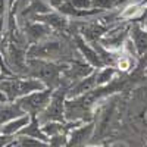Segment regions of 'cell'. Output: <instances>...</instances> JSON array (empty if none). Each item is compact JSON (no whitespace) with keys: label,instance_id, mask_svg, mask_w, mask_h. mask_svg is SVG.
<instances>
[{"label":"cell","instance_id":"18","mask_svg":"<svg viewBox=\"0 0 147 147\" xmlns=\"http://www.w3.org/2000/svg\"><path fill=\"white\" fill-rule=\"evenodd\" d=\"M9 15V2L7 0H0V16Z\"/></svg>","mask_w":147,"mask_h":147},{"label":"cell","instance_id":"1","mask_svg":"<svg viewBox=\"0 0 147 147\" xmlns=\"http://www.w3.org/2000/svg\"><path fill=\"white\" fill-rule=\"evenodd\" d=\"M68 62H52V60L38 59V57H27V71L25 77L40 80L46 87L57 88L60 87L62 74L66 69Z\"/></svg>","mask_w":147,"mask_h":147},{"label":"cell","instance_id":"10","mask_svg":"<svg viewBox=\"0 0 147 147\" xmlns=\"http://www.w3.org/2000/svg\"><path fill=\"white\" fill-rule=\"evenodd\" d=\"M129 40L137 50L138 60L147 57V30L140 22H134L129 27Z\"/></svg>","mask_w":147,"mask_h":147},{"label":"cell","instance_id":"7","mask_svg":"<svg viewBox=\"0 0 147 147\" xmlns=\"http://www.w3.org/2000/svg\"><path fill=\"white\" fill-rule=\"evenodd\" d=\"M74 41H75V47H77V50H78V53H80V56H81V59L84 60V62H87L88 65H91L96 69L106 66L103 63L99 52H97V49L93 44L85 41L80 34L74 37Z\"/></svg>","mask_w":147,"mask_h":147},{"label":"cell","instance_id":"26","mask_svg":"<svg viewBox=\"0 0 147 147\" xmlns=\"http://www.w3.org/2000/svg\"><path fill=\"white\" fill-rule=\"evenodd\" d=\"M0 137H2V134H0Z\"/></svg>","mask_w":147,"mask_h":147},{"label":"cell","instance_id":"17","mask_svg":"<svg viewBox=\"0 0 147 147\" xmlns=\"http://www.w3.org/2000/svg\"><path fill=\"white\" fill-rule=\"evenodd\" d=\"M69 3H71L74 7H75V9H80V10L93 9L91 0H69Z\"/></svg>","mask_w":147,"mask_h":147},{"label":"cell","instance_id":"19","mask_svg":"<svg viewBox=\"0 0 147 147\" xmlns=\"http://www.w3.org/2000/svg\"><path fill=\"white\" fill-rule=\"evenodd\" d=\"M129 2H132V0H116V3H118V7L124 6V5H127V3H129Z\"/></svg>","mask_w":147,"mask_h":147},{"label":"cell","instance_id":"2","mask_svg":"<svg viewBox=\"0 0 147 147\" xmlns=\"http://www.w3.org/2000/svg\"><path fill=\"white\" fill-rule=\"evenodd\" d=\"M69 55H72L69 46L63 40L55 37V34L40 43L30 44L27 50V57H38L52 62H68L66 56Z\"/></svg>","mask_w":147,"mask_h":147},{"label":"cell","instance_id":"6","mask_svg":"<svg viewBox=\"0 0 147 147\" xmlns=\"http://www.w3.org/2000/svg\"><path fill=\"white\" fill-rule=\"evenodd\" d=\"M129 27L131 24L125 22V24H121L118 22L116 25L110 27L102 37L100 40L97 41L103 49H106V50L109 52H121L122 47H124L125 41L128 40L129 37Z\"/></svg>","mask_w":147,"mask_h":147},{"label":"cell","instance_id":"21","mask_svg":"<svg viewBox=\"0 0 147 147\" xmlns=\"http://www.w3.org/2000/svg\"><path fill=\"white\" fill-rule=\"evenodd\" d=\"M144 122L147 124V109H146V112H144Z\"/></svg>","mask_w":147,"mask_h":147},{"label":"cell","instance_id":"14","mask_svg":"<svg viewBox=\"0 0 147 147\" xmlns=\"http://www.w3.org/2000/svg\"><path fill=\"white\" fill-rule=\"evenodd\" d=\"M118 74V69L115 66H103L97 69V87H105L106 84L112 82Z\"/></svg>","mask_w":147,"mask_h":147},{"label":"cell","instance_id":"25","mask_svg":"<svg viewBox=\"0 0 147 147\" xmlns=\"http://www.w3.org/2000/svg\"><path fill=\"white\" fill-rule=\"evenodd\" d=\"M99 147H109V146H99Z\"/></svg>","mask_w":147,"mask_h":147},{"label":"cell","instance_id":"20","mask_svg":"<svg viewBox=\"0 0 147 147\" xmlns=\"http://www.w3.org/2000/svg\"><path fill=\"white\" fill-rule=\"evenodd\" d=\"M3 102H7V99H6V96L0 91V103H3Z\"/></svg>","mask_w":147,"mask_h":147},{"label":"cell","instance_id":"16","mask_svg":"<svg viewBox=\"0 0 147 147\" xmlns=\"http://www.w3.org/2000/svg\"><path fill=\"white\" fill-rule=\"evenodd\" d=\"M93 9H99L102 12H109V10H115L118 7L116 0H91Z\"/></svg>","mask_w":147,"mask_h":147},{"label":"cell","instance_id":"24","mask_svg":"<svg viewBox=\"0 0 147 147\" xmlns=\"http://www.w3.org/2000/svg\"><path fill=\"white\" fill-rule=\"evenodd\" d=\"M10 147H16V146H15V143H13V141H12V144H10Z\"/></svg>","mask_w":147,"mask_h":147},{"label":"cell","instance_id":"15","mask_svg":"<svg viewBox=\"0 0 147 147\" xmlns=\"http://www.w3.org/2000/svg\"><path fill=\"white\" fill-rule=\"evenodd\" d=\"M13 143L16 147H50L49 141H43V140H37V138H31V137H15Z\"/></svg>","mask_w":147,"mask_h":147},{"label":"cell","instance_id":"22","mask_svg":"<svg viewBox=\"0 0 147 147\" xmlns=\"http://www.w3.org/2000/svg\"><path fill=\"white\" fill-rule=\"evenodd\" d=\"M5 75H3V71H2V68H0V80H2Z\"/></svg>","mask_w":147,"mask_h":147},{"label":"cell","instance_id":"5","mask_svg":"<svg viewBox=\"0 0 147 147\" xmlns=\"http://www.w3.org/2000/svg\"><path fill=\"white\" fill-rule=\"evenodd\" d=\"M52 94H53V88L46 87L43 90L32 91L27 96H22L15 102L27 115L37 116L46 109V106L49 105V102L52 99Z\"/></svg>","mask_w":147,"mask_h":147},{"label":"cell","instance_id":"23","mask_svg":"<svg viewBox=\"0 0 147 147\" xmlns=\"http://www.w3.org/2000/svg\"><path fill=\"white\" fill-rule=\"evenodd\" d=\"M13 138H15V137H13ZM12 141H13V140H12ZM12 141H10V143H7V144H6L5 147H10V144H12Z\"/></svg>","mask_w":147,"mask_h":147},{"label":"cell","instance_id":"11","mask_svg":"<svg viewBox=\"0 0 147 147\" xmlns=\"http://www.w3.org/2000/svg\"><path fill=\"white\" fill-rule=\"evenodd\" d=\"M31 137V138H37V140H43V141H49V137L46 136V134L43 132L41 129V124L37 116H31L30 122L24 127L15 137Z\"/></svg>","mask_w":147,"mask_h":147},{"label":"cell","instance_id":"4","mask_svg":"<svg viewBox=\"0 0 147 147\" xmlns=\"http://www.w3.org/2000/svg\"><path fill=\"white\" fill-rule=\"evenodd\" d=\"M65 102H66V88L57 87L53 90L52 99L40 115H37L40 124L46 122H65Z\"/></svg>","mask_w":147,"mask_h":147},{"label":"cell","instance_id":"12","mask_svg":"<svg viewBox=\"0 0 147 147\" xmlns=\"http://www.w3.org/2000/svg\"><path fill=\"white\" fill-rule=\"evenodd\" d=\"M25 115V112L18 106L16 102H3L0 103V128L9 121L15 119L18 116Z\"/></svg>","mask_w":147,"mask_h":147},{"label":"cell","instance_id":"9","mask_svg":"<svg viewBox=\"0 0 147 147\" xmlns=\"http://www.w3.org/2000/svg\"><path fill=\"white\" fill-rule=\"evenodd\" d=\"M96 87H97V69H94L90 75L81 78L77 82H74L66 90V97L68 99H72V97H80V96H84V94H90L91 91H94Z\"/></svg>","mask_w":147,"mask_h":147},{"label":"cell","instance_id":"3","mask_svg":"<svg viewBox=\"0 0 147 147\" xmlns=\"http://www.w3.org/2000/svg\"><path fill=\"white\" fill-rule=\"evenodd\" d=\"M43 88H46V85L40 80L31 77L10 75L0 80V91L6 96L7 102H15L22 96H27L32 91H38Z\"/></svg>","mask_w":147,"mask_h":147},{"label":"cell","instance_id":"13","mask_svg":"<svg viewBox=\"0 0 147 147\" xmlns=\"http://www.w3.org/2000/svg\"><path fill=\"white\" fill-rule=\"evenodd\" d=\"M30 119H31V115H27V113L22 115V116H18L15 119H12V121H9L7 124H5L2 128H0V134L5 136V137H15L16 134L30 122Z\"/></svg>","mask_w":147,"mask_h":147},{"label":"cell","instance_id":"8","mask_svg":"<svg viewBox=\"0 0 147 147\" xmlns=\"http://www.w3.org/2000/svg\"><path fill=\"white\" fill-rule=\"evenodd\" d=\"M94 132V124L93 121L82 122L78 127L72 128L68 132V143L65 147H85Z\"/></svg>","mask_w":147,"mask_h":147}]
</instances>
